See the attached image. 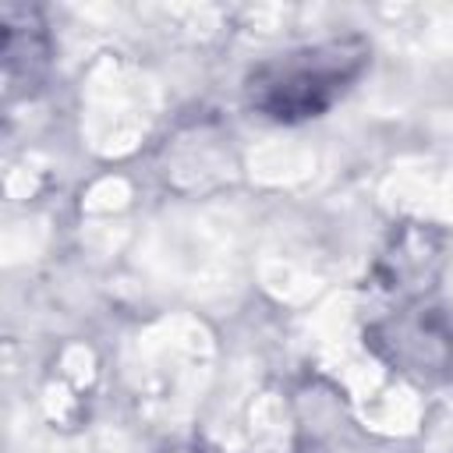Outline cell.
<instances>
[{
    "label": "cell",
    "instance_id": "cell-1",
    "mask_svg": "<svg viewBox=\"0 0 453 453\" xmlns=\"http://www.w3.org/2000/svg\"><path fill=\"white\" fill-rule=\"evenodd\" d=\"M368 64V42L357 35L290 50L265 60L248 78L251 106L276 120H304L333 106Z\"/></svg>",
    "mask_w": 453,
    "mask_h": 453
}]
</instances>
